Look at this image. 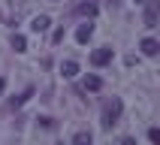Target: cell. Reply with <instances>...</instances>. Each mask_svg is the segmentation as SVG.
Masks as SVG:
<instances>
[{
  "mask_svg": "<svg viewBox=\"0 0 160 145\" xmlns=\"http://www.w3.org/2000/svg\"><path fill=\"white\" fill-rule=\"evenodd\" d=\"M121 112H124V103H121L118 97H112L106 106H103V118H100V121H103V127H106V130H112V127L118 124Z\"/></svg>",
  "mask_w": 160,
  "mask_h": 145,
  "instance_id": "1",
  "label": "cell"
},
{
  "mask_svg": "<svg viewBox=\"0 0 160 145\" xmlns=\"http://www.w3.org/2000/svg\"><path fill=\"white\" fill-rule=\"evenodd\" d=\"M157 3L160 0H145V27H157Z\"/></svg>",
  "mask_w": 160,
  "mask_h": 145,
  "instance_id": "2",
  "label": "cell"
},
{
  "mask_svg": "<svg viewBox=\"0 0 160 145\" xmlns=\"http://www.w3.org/2000/svg\"><path fill=\"white\" fill-rule=\"evenodd\" d=\"M109 61H112V48H109V45H103V48H97V52L91 54V63H94V67H106Z\"/></svg>",
  "mask_w": 160,
  "mask_h": 145,
  "instance_id": "3",
  "label": "cell"
},
{
  "mask_svg": "<svg viewBox=\"0 0 160 145\" xmlns=\"http://www.w3.org/2000/svg\"><path fill=\"white\" fill-rule=\"evenodd\" d=\"M139 48H142V54H145V58H157V52H160V42L148 36V39H142V42H139Z\"/></svg>",
  "mask_w": 160,
  "mask_h": 145,
  "instance_id": "4",
  "label": "cell"
},
{
  "mask_svg": "<svg viewBox=\"0 0 160 145\" xmlns=\"http://www.w3.org/2000/svg\"><path fill=\"white\" fill-rule=\"evenodd\" d=\"M48 27H52V18L48 15H36L33 21H30V30H33V33H45Z\"/></svg>",
  "mask_w": 160,
  "mask_h": 145,
  "instance_id": "5",
  "label": "cell"
},
{
  "mask_svg": "<svg viewBox=\"0 0 160 145\" xmlns=\"http://www.w3.org/2000/svg\"><path fill=\"white\" fill-rule=\"evenodd\" d=\"M76 15H82V18H94V15H97V3H91V0L79 3V6H76Z\"/></svg>",
  "mask_w": 160,
  "mask_h": 145,
  "instance_id": "6",
  "label": "cell"
},
{
  "mask_svg": "<svg viewBox=\"0 0 160 145\" xmlns=\"http://www.w3.org/2000/svg\"><path fill=\"white\" fill-rule=\"evenodd\" d=\"M91 36H94V24H91V21H85V24H79V30H76V39H79L82 45L88 42Z\"/></svg>",
  "mask_w": 160,
  "mask_h": 145,
  "instance_id": "7",
  "label": "cell"
},
{
  "mask_svg": "<svg viewBox=\"0 0 160 145\" xmlns=\"http://www.w3.org/2000/svg\"><path fill=\"white\" fill-rule=\"evenodd\" d=\"M61 72H63V79H76V76H79V63H76V61H63L61 63Z\"/></svg>",
  "mask_w": 160,
  "mask_h": 145,
  "instance_id": "8",
  "label": "cell"
},
{
  "mask_svg": "<svg viewBox=\"0 0 160 145\" xmlns=\"http://www.w3.org/2000/svg\"><path fill=\"white\" fill-rule=\"evenodd\" d=\"M82 88L85 91H100L103 88V79H100V76H88V79L82 82Z\"/></svg>",
  "mask_w": 160,
  "mask_h": 145,
  "instance_id": "9",
  "label": "cell"
},
{
  "mask_svg": "<svg viewBox=\"0 0 160 145\" xmlns=\"http://www.w3.org/2000/svg\"><path fill=\"white\" fill-rule=\"evenodd\" d=\"M9 42H12V48H15L18 54H21V52H27V39H24L21 33H12V39H9Z\"/></svg>",
  "mask_w": 160,
  "mask_h": 145,
  "instance_id": "10",
  "label": "cell"
},
{
  "mask_svg": "<svg viewBox=\"0 0 160 145\" xmlns=\"http://www.w3.org/2000/svg\"><path fill=\"white\" fill-rule=\"evenodd\" d=\"M91 139H94L91 130H79V133L72 136V142H76V145H91Z\"/></svg>",
  "mask_w": 160,
  "mask_h": 145,
  "instance_id": "11",
  "label": "cell"
},
{
  "mask_svg": "<svg viewBox=\"0 0 160 145\" xmlns=\"http://www.w3.org/2000/svg\"><path fill=\"white\" fill-rule=\"evenodd\" d=\"M30 97H33V88H27L24 94H21V97H12V109H18V106H24V103H27V100H30Z\"/></svg>",
  "mask_w": 160,
  "mask_h": 145,
  "instance_id": "12",
  "label": "cell"
},
{
  "mask_svg": "<svg viewBox=\"0 0 160 145\" xmlns=\"http://www.w3.org/2000/svg\"><path fill=\"white\" fill-rule=\"evenodd\" d=\"M0 21H3V24H12V15H9V9H6V0H0Z\"/></svg>",
  "mask_w": 160,
  "mask_h": 145,
  "instance_id": "13",
  "label": "cell"
},
{
  "mask_svg": "<svg viewBox=\"0 0 160 145\" xmlns=\"http://www.w3.org/2000/svg\"><path fill=\"white\" fill-rule=\"evenodd\" d=\"M36 121H39V127H45V130H52V127H54V121H52V118H36Z\"/></svg>",
  "mask_w": 160,
  "mask_h": 145,
  "instance_id": "14",
  "label": "cell"
},
{
  "mask_svg": "<svg viewBox=\"0 0 160 145\" xmlns=\"http://www.w3.org/2000/svg\"><path fill=\"white\" fill-rule=\"evenodd\" d=\"M148 139H151V142H160V130H157V127H151V130H148Z\"/></svg>",
  "mask_w": 160,
  "mask_h": 145,
  "instance_id": "15",
  "label": "cell"
},
{
  "mask_svg": "<svg viewBox=\"0 0 160 145\" xmlns=\"http://www.w3.org/2000/svg\"><path fill=\"white\" fill-rule=\"evenodd\" d=\"M52 39H54V42H63V27H58V30H54Z\"/></svg>",
  "mask_w": 160,
  "mask_h": 145,
  "instance_id": "16",
  "label": "cell"
},
{
  "mask_svg": "<svg viewBox=\"0 0 160 145\" xmlns=\"http://www.w3.org/2000/svg\"><path fill=\"white\" fill-rule=\"evenodd\" d=\"M136 3H145V0H136Z\"/></svg>",
  "mask_w": 160,
  "mask_h": 145,
  "instance_id": "17",
  "label": "cell"
},
{
  "mask_svg": "<svg viewBox=\"0 0 160 145\" xmlns=\"http://www.w3.org/2000/svg\"><path fill=\"white\" fill-rule=\"evenodd\" d=\"M109 3H118V0H109Z\"/></svg>",
  "mask_w": 160,
  "mask_h": 145,
  "instance_id": "18",
  "label": "cell"
},
{
  "mask_svg": "<svg viewBox=\"0 0 160 145\" xmlns=\"http://www.w3.org/2000/svg\"><path fill=\"white\" fill-rule=\"evenodd\" d=\"M52 3H58V0H52Z\"/></svg>",
  "mask_w": 160,
  "mask_h": 145,
  "instance_id": "19",
  "label": "cell"
}]
</instances>
